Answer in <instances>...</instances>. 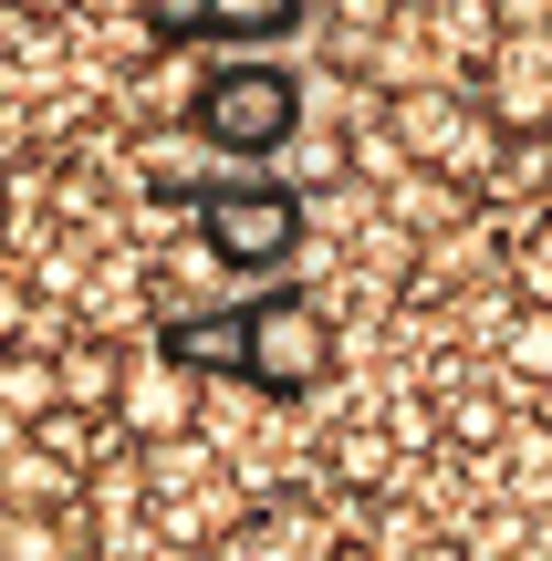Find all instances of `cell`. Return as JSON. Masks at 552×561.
<instances>
[{
  "label": "cell",
  "instance_id": "1",
  "mask_svg": "<svg viewBox=\"0 0 552 561\" xmlns=\"http://www.w3.org/2000/svg\"><path fill=\"white\" fill-rule=\"evenodd\" d=\"M167 354H188L199 375L250 385V396H271V405H303L313 385L334 375L345 333H334V312H324L313 291H261V301H240V312L167 322Z\"/></svg>",
  "mask_w": 552,
  "mask_h": 561
},
{
  "label": "cell",
  "instance_id": "2",
  "mask_svg": "<svg viewBox=\"0 0 552 561\" xmlns=\"http://www.w3.org/2000/svg\"><path fill=\"white\" fill-rule=\"evenodd\" d=\"M396 136V157L407 167H449V178H500V157L521 146V125L491 104V83H438V73H417V83H386V115H375Z\"/></svg>",
  "mask_w": 552,
  "mask_h": 561
},
{
  "label": "cell",
  "instance_id": "3",
  "mask_svg": "<svg viewBox=\"0 0 552 561\" xmlns=\"http://www.w3.org/2000/svg\"><path fill=\"white\" fill-rule=\"evenodd\" d=\"M303 240H313L303 187H199L188 198V250L229 280H282Z\"/></svg>",
  "mask_w": 552,
  "mask_h": 561
},
{
  "label": "cell",
  "instance_id": "4",
  "mask_svg": "<svg viewBox=\"0 0 552 561\" xmlns=\"http://www.w3.org/2000/svg\"><path fill=\"white\" fill-rule=\"evenodd\" d=\"M188 125L209 136V157H282V146H303V73L292 62H219V73H199V94H188Z\"/></svg>",
  "mask_w": 552,
  "mask_h": 561
},
{
  "label": "cell",
  "instance_id": "5",
  "mask_svg": "<svg viewBox=\"0 0 552 561\" xmlns=\"http://www.w3.org/2000/svg\"><path fill=\"white\" fill-rule=\"evenodd\" d=\"M157 11H167V32H188V42H240V53H261L313 0H157Z\"/></svg>",
  "mask_w": 552,
  "mask_h": 561
},
{
  "label": "cell",
  "instance_id": "6",
  "mask_svg": "<svg viewBox=\"0 0 552 561\" xmlns=\"http://www.w3.org/2000/svg\"><path fill=\"white\" fill-rule=\"evenodd\" d=\"M125 426H136L146 447H157V437H188V426H199V364H188V354L136 364V375H125Z\"/></svg>",
  "mask_w": 552,
  "mask_h": 561
},
{
  "label": "cell",
  "instance_id": "7",
  "mask_svg": "<svg viewBox=\"0 0 552 561\" xmlns=\"http://www.w3.org/2000/svg\"><path fill=\"white\" fill-rule=\"evenodd\" d=\"M500 364H511L521 385H552V301H521V312L500 322Z\"/></svg>",
  "mask_w": 552,
  "mask_h": 561
},
{
  "label": "cell",
  "instance_id": "8",
  "mask_svg": "<svg viewBox=\"0 0 552 561\" xmlns=\"http://www.w3.org/2000/svg\"><path fill=\"white\" fill-rule=\"evenodd\" d=\"M511 291L521 301H552V208L511 229Z\"/></svg>",
  "mask_w": 552,
  "mask_h": 561
},
{
  "label": "cell",
  "instance_id": "9",
  "mask_svg": "<svg viewBox=\"0 0 552 561\" xmlns=\"http://www.w3.org/2000/svg\"><path fill=\"white\" fill-rule=\"evenodd\" d=\"M324 530L313 520H292V510H271V520H240V530H219V551H313Z\"/></svg>",
  "mask_w": 552,
  "mask_h": 561
},
{
  "label": "cell",
  "instance_id": "10",
  "mask_svg": "<svg viewBox=\"0 0 552 561\" xmlns=\"http://www.w3.org/2000/svg\"><path fill=\"white\" fill-rule=\"evenodd\" d=\"M449 437H459V447H500V437H511V416H500L491 396H459V405H449Z\"/></svg>",
  "mask_w": 552,
  "mask_h": 561
},
{
  "label": "cell",
  "instance_id": "11",
  "mask_svg": "<svg viewBox=\"0 0 552 561\" xmlns=\"http://www.w3.org/2000/svg\"><path fill=\"white\" fill-rule=\"evenodd\" d=\"M334 468H345L354 489H365V479H386V437H365V426H354V437L334 447Z\"/></svg>",
  "mask_w": 552,
  "mask_h": 561
}]
</instances>
